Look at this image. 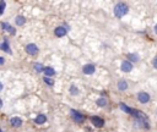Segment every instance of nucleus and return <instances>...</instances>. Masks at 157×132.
<instances>
[{
  "label": "nucleus",
  "instance_id": "obj_22",
  "mask_svg": "<svg viewBox=\"0 0 157 132\" xmlns=\"http://www.w3.org/2000/svg\"><path fill=\"white\" fill-rule=\"evenodd\" d=\"M44 82H46L47 84H49V86H53V84H54V81H53L52 78H49V77H44Z\"/></svg>",
  "mask_w": 157,
  "mask_h": 132
},
{
  "label": "nucleus",
  "instance_id": "obj_4",
  "mask_svg": "<svg viewBox=\"0 0 157 132\" xmlns=\"http://www.w3.org/2000/svg\"><path fill=\"white\" fill-rule=\"evenodd\" d=\"M138 99H139V102L140 103H147L148 101H150V95H148V93H146V92H140L139 94H138Z\"/></svg>",
  "mask_w": 157,
  "mask_h": 132
},
{
  "label": "nucleus",
  "instance_id": "obj_27",
  "mask_svg": "<svg viewBox=\"0 0 157 132\" xmlns=\"http://www.w3.org/2000/svg\"><path fill=\"white\" fill-rule=\"evenodd\" d=\"M2 107H3V101L0 99V108H2Z\"/></svg>",
  "mask_w": 157,
  "mask_h": 132
},
{
  "label": "nucleus",
  "instance_id": "obj_16",
  "mask_svg": "<svg viewBox=\"0 0 157 132\" xmlns=\"http://www.w3.org/2000/svg\"><path fill=\"white\" fill-rule=\"evenodd\" d=\"M0 48H2L3 50H5V51H8V53H11V50H10L9 44H8V42H6V41H5L3 44H0Z\"/></svg>",
  "mask_w": 157,
  "mask_h": 132
},
{
  "label": "nucleus",
  "instance_id": "obj_20",
  "mask_svg": "<svg viewBox=\"0 0 157 132\" xmlns=\"http://www.w3.org/2000/svg\"><path fill=\"white\" fill-rule=\"evenodd\" d=\"M128 58H129V60H131V61H138V60H139L138 55H135V54H129Z\"/></svg>",
  "mask_w": 157,
  "mask_h": 132
},
{
  "label": "nucleus",
  "instance_id": "obj_24",
  "mask_svg": "<svg viewBox=\"0 0 157 132\" xmlns=\"http://www.w3.org/2000/svg\"><path fill=\"white\" fill-rule=\"evenodd\" d=\"M76 92H77V91H76V88L73 86V87H71V93H76Z\"/></svg>",
  "mask_w": 157,
  "mask_h": 132
},
{
  "label": "nucleus",
  "instance_id": "obj_1",
  "mask_svg": "<svg viewBox=\"0 0 157 132\" xmlns=\"http://www.w3.org/2000/svg\"><path fill=\"white\" fill-rule=\"evenodd\" d=\"M128 11H129V8L125 5L124 3H119V4H117L115 8H114V15H115L117 17H123V16H125V15L128 14Z\"/></svg>",
  "mask_w": 157,
  "mask_h": 132
},
{
  "label": "nucleus",
  "instance_id": "obj_21",
  "mask_svg": "<svg viewBox=\"0 0 157 132\" xmlns=\"http://www.w3.org/2000/svg\"><path fill=\"white\" fill-rule=\"evenodd\" d=\"M5 6H6V4L4 2H0V15H3V12L5 10Z\"/></svg>",
  "mask_w": 157,
  "mask_h": 132
},
{
  "label": "nucleus",
  "instance_id": "obj_3",
  "mask_svg": "<svg viewBox=\"0 0 157 132\" xmlns=\"http://www.w3.org/2000/svg\"><path fill=\"white\" fill-rule=\"evenodd\" d=\"M120 68H121V71L123 72H130L133 70V64L130 61H123Z\"/></svg>",
  "mask_w": 157,
  "mask_h": 132
},
{
  "label": "nucleus",
  "instance_id": "obj_17",
  "mask_svg": "<svg viewBox=\"0 0 157 132\" xmlns=\"http://www.w3.org/2000/svg\"><path fill=\"white\" fill-rule=\"evenodd\" d=\"M120 108H121V110H124L125 113H128V114H130V115H131V110H133V109H130L129 107H127L125 104H123V103H121V104H120Z\"/></svg>",
  "mask_w": 157,
  "mask_h": 132
},
{
  "label": "nucleus",
  "instance_id": "obj_19",
  "mask_svg": "<svg viewBox=\"0 0 157 132\" xmlns=\"http://www.w3.org/2000/svg\"><path fill=\"white\" fill-rule=\"evenodd\" d=\"M35 69H36V71H38V72H42V71L44 70L43 65H41V64H35Z\"/></svg>",
  "mask_w": 157,
  "mask_h": 132
},
{
  "label": "nucleus",
  "instance_id": "obj_13",
  "mask_svg": "<svg viewBox=\"0 0 157 132\" xmlns=\"http://www.w3.org/2000/svg\"><path fill=\"white\" fill-rule=\"evenodd\" d=\"M44 74H46V76L47 77H49V76H53L54 74H55V71H54V69H52V68H44Z\"/></svg>",
  "mask_w": 157,
  "mask_h": 132
},
{
  "label": "nucleus",
  "instance_id": "obj_29",
  "mask_svg": "<svg viewBox=\"0 0 157 132\" xmlns=\"http://www.w3.org/2000/svg\"><path fill=\"white\" fill-rule=\"evenodd\" d=\"M0 132H3V131H2V130H0Z\"/></svg>",
  "mask_w": 157,
  "mask_h": 132
},
{
  "label": "nucleus",
  "instance_id": "obj_8",
  "mask_svg": "<svg viewBox=\"0 0 157 132\" xmlns=\"http://www.w3.org/2000/svg\"><path fill=\"white\" fill-rule=\"evenodd\" d=\"M54 33H55L56 37H64L67 35V28H64V27H56L55 31H54Z\"/></svg>",
  "mask_w": 157,
  "mask_h": 132
},
{
  "label": "nucleus",
  "instance_id": "obj_25",
  "mask_svg": "<svg viewBox=\"0 0 157 132\" xmlns=\"http://www.w3.org/2000/svg\"><path fill=\"white\" fill-rule=\"evenodd\" d=\"M4 64V58H0V65Z\"/></svg>",
  "mask_w": 157,
  "mask_h": 132
},
{
  "label": "nucleus",
  "instance_id": "obj_6",
  "mask_svg": "<svg viewBox=\"0 0 157 132\" xmlns=\"http://www.w3.org/2000/svg\"><path fill=\"white\" fill-rule=\"evenodd\" d=\"M91 121H92V124L95 125L96 127H102L104 125V120L101 119V117H98V116H92Z\"/></svg>",
  "mask_w": 157,
  "mask_h": 132
},
{
  "label": "nucleus",
  "instance_id": "obj_5",
  "mask_svg": "<svg viewBox=\"0 0 157 132\" xmlns=\"http://www.w3.org/2000/svg\"><path fill=\"white\" fill-rule=\"evenodd\" d=\"M26 51L29 54V55H36L38 53V48L36 44H28L26 47Z\"/></svg>",
  "mask_w": 157,
  "mask_h": 132
},
{
  "label": "nucleus",
  "instance_id": "obj_10",
  "mask_svg": "<svg viewBox=\"0 0 157 132\" xmlns=\"http://www.w3.org/2000/svg\"><path fill=\"white\" fill-rule=\"evenodd\" d=\"M2 27H3V28H4L5 31L10 32L11 35H15V33H16V31L14 29V27H12V26H10L9 23H5V22H3V23H2Z\"/></svg>",
  "mask_w": 157,
  "mask_h": 132
},
{
  "label": "nucleus",
  "instance_id": "obj_28",
  "mask_svg": "<svg viewBox=\"0 0 157 132\" xmlns=\"http://www.w3.org/2000/svg\"><path fill=\"white\" fill-rule=\"evenodd\" d=\"M155 32H156V33H157V25H156V26H155Z\"/></svg>",
  "mask_w": 157,
  "mask_h": 132
},
{
  "label": "nucleus",
  "instance_id": "obj_23",
  "mask_svg": "<svg viewBox=\"0 0 157 132\" xmlns=\"http://www.w3.org/2000/svg\"><path fill=\"white\" fill-rule=\"evenodd\" d=\"M152 64H153V66H155V68L157 69V56L153 59V62H152Z\"/></svg>",
  "mask_w": 157,
  "mask_h": 132
},
{
  "label": "nucleus",
  "instance_id": "obj_26",
  "mask_svg": "<svg viewBox=\"0 0 157 132\" xmlns=\"http://www.w3.org/2000/svg\"><path fill=\"white\" fill-rule=\"evenodd\" d=\"M2 89H3V83L0 82V92H2Z\"/></svg>",
  "mask_w": 157,
  "mask_h": 132
},
{
  "label": "nucleus",
  "instance_id": "obj_12",
  "mask_svg": "<svg viewBox=\"0 0 157 132\" xmlns=\"http://www.w3.org/2000/svg\"><path fill=\"white\" fill-rule=\"evenodd\" d=\"M46 121H47V116H46V115H43V114L38 115V116L35 119V122H36V124H38V125H41V124H44Z\"/></svg>",
  "mask_w": 157,
  "mask_h": 132
},
{
  "label": "nucleus",
  "instance_id": "obj_15",
  "mask_svg": "<svg viewBox=\"0 0 157 132\" xmlns=\"http://www.w3.org/2000/svg\"><path fill=\"white\" fill-rule=\"evenodd\" d=\"M97 105L98 107H106L107 105V101H106V99L104 98H100V99H97Z\"/></svg>",
  "mask_w": 157,
  "mask_h": 132
},
{
  "label": "nucleus",
  "instance_id": "obj_14",
  "mask_svg": "<svg viewBox=\"0 0 157 132\" xmlns=\"http://www.w3.org/2000/svg\"><path fill=\"white\" fill-rule=\"evenodd\" d=\"M118 88H119L120 91L127 89V88H128V83L125 82V81H119V82H118Z\"/></svg>",
  "mask_w": 157,
  "mask_h": 132
},
{
  "label": "nucleus",
  "instance_id": "obj_9",
  "mask_svg": "<svg viewBox=\"0 0 157 132\" xmlns=\"http://www.w3.org/2000/svg\"><path fill=\"white\" fill-rule=\"evenodd\" d=\"M136 125L139 127H142V128H150V124H148L147 119L146 120H136Z\"/></svg>",
  "mask_w": 157,
  "mask_h": 132
},
{
  "label": "nucleus",
  "instance_id": "obj_7",
  "mask_svg": "<svg viewBox=\"0 0 157 132\" xmlns=\"http://www.w3.org/2000/svg\"><path fill=\"white\" fill-rule=\"evenodd\" d=\"M95 66L93 65H91V64H88V65H85L84 66V69H82V71H84V74H86V75H92L93 72H95Z\"/></svg>",
  "mask_w": 157,
  "mask_h": 132
},
{
  "label": "nucleus",
  "instance_id": "obj_2",
  "mask_svg": "<svg viewBox=\"0 0 157 132\" xmlns=\"http://www.w3.org/2000/svg\"><path fill=\"white\" fill-rule=\"evenodd\" d=\"M71 116H73V119H74L76 122H79V124H81V122L85 121V116H84L81 113L76 111V110H71Z\"/></svg>",
  "mask_w": 157,
  "mask_h": 132
},
{
  "label": "nucleus",
  "instance_id": "obj_11",
  "mask_svg": "<svg viewBox=\"0 0 157 132\" xmlns=\"http://www.w3.org/2000/svg\"><path fill=\"white\" fill-rule=\"evenodd\" d=\"M10 122H11V125H12L14 127H20V126L22 125V120H21L20 117H12V119L10 120Z\"/></svg>",
  "mask_w": 157,
  "mask_h": 132
},
{
  "label": "nucleus",
  "instance_id": "obj_18",
  "mask_svg": "<svg viewBox=\"0 0 157 132\" xmlns=\"http://www.w3.org/2000/svg\"><path fill=\"white\" fill-rule=\"evenodd\" d=\"M16 23H17L19 26H22V25L25 23V17H22V16H19V17L16 18Z\"/></svg>",
  "mask_w": 157,
  "mask_h": 132
}]
</instances>
